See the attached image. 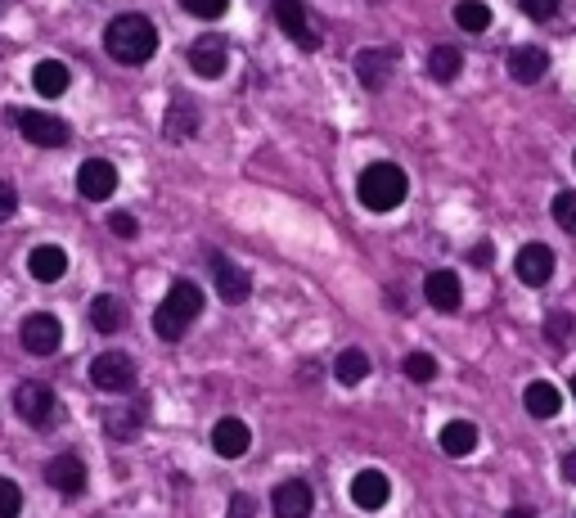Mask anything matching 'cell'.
Returning a JSON list of instances; mask_svg holds the SVG:
<instances>
[{"label":"cell","mask_w":576,"mask_h":518,"mask_svg":"<svg viewBox=\"0 0 576 518\" xmlns=\"http://www.w3.org/2000/svg\"><path fill=\"white\" fill-rule=\"evenodd\" d=\"M63 343V325L59 316H50V311H32V316L23 320V347L32 356H54Z\"/></svg>","instance_id":"8"},{"label":"cell","mask_w":576,"mask_h":518,"mask_svg":"<svg viewBox=\"0 0 576 518\" xmlns=\"http://www.w3.org/2000/svg\"><path fill=\"white\" fill-rule=\"evenodd\" d=\"M491 257H495V248H491V244L468 248V262H473V266H491Z\"/></svg>","instance_id":"38"},{"label":"cell","mask_w":576,"mask_h":518,"mask_svg":"<svg viewBox=\"0 0 576 518\" xmlns=\"http://www.w3.org/2000/svg\"><path fill=\"white\" fill-rule=\"evenodd\" d=\"M14 212H18V194L9 190L5 181H0V221H9V217H14Z\"/></svg>","instance_id":"37"},{"label":"cell","mask_w":576,"mask_h":518,"mask_svg":"<svg viewBox=\"0 0 576 518\" xmlns=\"http://www.w3.org/2000/svg\"><path fill=\"white\" fill-rule=\"evenodd\" d=\"M522 14H527V19H554L558 0H522Z\"/></svg>","instance_id":"36"},{"label":"cell","mask_w":576,"mask_h":518,"mask_svg":"<svg viewBox=\"0 0 576 518\" xmlns=\"http://www.w3.org/2000/svg\"><path fill=\"white\" fill-rule=\"evenodd\" d=\"M108 230H113L117 239H135L140 235V221H135L131 212H113V217H108Z\"/></svg>","instance_id":"35"},{"label":"cell","mask_w":576,"mask_h":518,"mask_svg":"<svg viewBox=\"0 0 576 518\" xmlns=\"http://www.w3.org/2000/svg\"><path fill=\"white\" fill-rule=\"evenodd\" d=\"M423 298L437 311H455L459 302H464V284H459L455 271H432L428 280H423Z\"/></svg>","instance_id":"17"},{"label":"cell","mask_w":576,"mask_h":518,"mask_svg":"<svg viewBox=\"0 0 576 518\" xmlns=\"http://www.w3.org/2000/svg\"><path fill=\"white\" fill-rule=\"evenodd\" d=\"M513 271H518V280L527 289H545L549 275H554V253L545 244H522L518 257H513Z\"/></svg>","instance_id":"9"},{"label":"cell","mask_w":576,"mask_h":518,"mask_svg":"<svg viewBox=\"0 0 576 518\" xmlns=\"http://www.w3.org/2000/svg\"><path fill=\"white\" fill-rule=\"evenodd\" d=\"M401 370H405V379H414V383H432V379H437V361H432L428 352H410Z\"/></svg>","instance_id":"30"},{"label":"cell","mask_w":576,"mask_h":518,"mask_svg":"<svg viewBox=\"0 0 576 518\" xmlns=\"http://www.w3.org/2000/svg\"><path fill=\"white\" fill-rule=\"evenodd\" d=\"M189 14H198V19H221L225 10H230V0H180Z\"/></svg>","instance_id":"34"},{"label":"cell","mask_w":576,"mask_h":518,"mask_svg":"<svg viewBox=\"0 0 576 518\" xmlns=\"http://www.w3.org/2000/svg\"><path fill=\"white\" fill-rule=\"evenodd\" d=\"M455 23L464 32H486V28H491V10H486L482 0H459V5H455Z\"/></svg>","instance_id":"28"},{"label":"cell","mask_w":576,"mask_h":518,"mask_svg":"<svg viewBox=\"0 0 576 518\" xmlns=\"http://www.w3.org/2000/svg\"><path fill=\"white\" fill-rule=\"evenodd\" d=\"M68 82H72V73L59 64V59H41V64L32 68V86L41 95H63V91H68Z\"/></svg>","instance_id":"26"},{"label":"cell","mask_w":576,"mask_h":518,"mask_svg":"<svg viewBox=\"0 0 576 518\" xmlns=\"http://www.w3.org/2000/svg\"><path fill=\"white\" fill-rule=\"evenodd\" d=\"M108 437H117V442H131V437H140V410H122V406H117V410H108Z\"/></svg>","instance_id":"29"},{"label":"cell","mask_w":576,"mask_h":518,"mask_svg":"<svg viewBox=\"0 0 576 518\" xmlns=\"http://www.w3.org/2000/svg\"><path fill=\"white\" fill-rule=\"evenodd\" d=\"M549 212H554V221L567 230V235H576V194H572V190L554 194V203H549Z\"/></svg>","instance_id":"31"},{"label":"cell","mask_w":576,"mask_h":518,"mask_svg":"<svg viewBox=\"0 0 576 518\" xmlns=\"http://www.w3.org/2000/svg\"><path fill=\"white\" fill-rule=\"evenodd\" d=\"M45 482H50L59 496H81L86 491V464H81V455H54L50 464H45Z\"/></svg>","instance_id":"12"},{"label":"cell","mask_w":576,"mask_h":518,"mask_svg":"<svg viewBox=\"0 0 576 518\" xmlns=\"http://www.w3.org/2000/svg\"><path fill=\"white\" fill-rule=\"evenodd\" d=\"M351 500H356L360 509H383L387 500H392V482H387V473L360 469L356 478H351Z\"/></svg>","instance_id":"15"},{"label":"cell","mask_w":576,"mask_h":518,"mask_svg":"<svg viewBox=\"0 0 576 518\" xmlns=\"http://www.w3.org/2000/svg\"><path fill=\"white\" fill-rule=\"evenodd\" d=\"M198 127H203V113H198V104L189 100V95H176V100L167 104V113H162V136L180 145V140H189Z\"/></svg>","instance_id":"13"},{"label":"cell","mask_w":576,"mask_h":518,"mask_svg":"<svg viewBox=\"0 0 576 518\" xmlns=\"http://www.w3.org/2000/svg\"><path fill=\"white\" fill-rule=\"evenodd\" d=\"M522 406H527L531 419H558L563 397H558V388L549 379H536V383H527V392H522Z\"/></svg>","instance_id":"19"},{"label":"cell","mask_w":576,"mask_h":518,"mask_svg":"<svg viewBox=\"0 0 576 518\" xmlns=\"http://www.w3.org/2000/svg\"><path fill=\"white\" fill-rule=\"evenodd\" d=\"M14 410H18V419H27L32 428H50L54 415H59V401H54V392L45 388V383H18Z\"/></svg>","instance_id":"6"},{"label":"cell","mask_w":576,"mask_h":518,"mask_svg":"<svg viewBox=\"0 0 576 518\" xmlns=\"http://www.w3.org/2000/svg\"><path fill=\"white\" fill-rule=\"evenodd\" d=\"M77 190L86 194L90 203L108 199V194L117 190V167L108 163V158H86V163L77 167Z\"/></svg>","instance_id":"11"},{"label":"cell","mask_w":576,"mask_h":518,"mask_svg":"<svg viewBox=\"0 0 576 518\" xmlns=\"http://www.w3.org/2000/svg\"><path fill=\"white\" fill-rule=\"evenodd\" d=\"M198 311H203V293H198V284H189V280L171 284V293L158 302V311H153V334L167 338V343H176V338H185V329L198 320Z\"/></svg>","instance_id":"2"},{"label":"cell","mask_w":576,"mask_h":518,"mask_svg":"<svg viewBox=\"0 0 576 518\" xmlns=\"http://www.w3.org/2000/svg\"><path fill=\"white\" fill-rule=\"evenodd\" d=\"M27 271H32V280L54 284V280H63V271H68V253H63L59 244H41V248H32V257H27Z\"/></svg>","instance_id":"18"},{"label":"cell","mask_w":576,"mask_h":518,"mask_svg":"<svg viewBox=\"0 0 576 518\" xmlns=\"http://www.w3.org/2000/svg\"><path fill=\"white\" fill-rule=\"evenodd\" d=\"M356 77L360 86H369V91H378V86H387V77H392V50H360L356 55Z\"/></svg>","instance_id":"20"},{"label":"cell","mask_w":576,"mask_h":518,"mask_svg":"<svg viewBox=\"0 0 576 518\" xmlns=\"http://www.w3.org/2000/svg\"><path fill=\"white\" fill-rule=\"evenodd\" d=\"M459 68H464V55H459L455 46H437L428 55V77H432V82H455Z\"/></svg>","instance_id":"27"},{"label":"cell","mask_w":576,"mask_h":518,"mask_svg":"<svg viewBox=\"0 0 576 518\" xmlns=\"http://www.w3.org/2000/svg\"><path fill=\"white\" fill-rule=\"evenodd\" d=\"M572 392H576V379H572Z\"/></svg>","instance_id":"42"},{"label":"cell","mask_w":576,"mask_h":518,"mask_svg":"<svg viewBox=\"0 0 576 518\" xmlns=\"http://www.w3.org/2000/svg\"><path fill=\"white\" fill-rule=\"evenodd\" d=\"M333 379L342 383V388H356V383L369 379V356L360 352V347H342V356L333 361Z\"/></svg>","instance_id":"25"},{"label":"cell","mask_w":576,"mask_h":518,"mask_svg":"<svg viewBox=\"0 0 576 518\" xmlns=\"http://www.w3.org/2000/svg\"><path fill=\"white\" fill-rule=\"evenodd\" d=\"M90 325H95L99 334H117V329L126 325L122 298H113V293H99V298L90 302Z\"/></svg>","instance_id":"24"},{"label":"cell","mask_w":576,"mask_h":518,"mask_svg":"<svg viewBox=\"0 0 576 518\" xmlns=\"http://www.w3.org/2000/svg\"><path fill=\"white\" fill-rule=\"evenodd\" d=\"M212 266H216V293H221L225 302H243L252 293V280L243 266L225 262V257H212Z\"/></svg>","instance_id":"21"},{"label":"cell","mask_w":576,"mask_h":518,"mask_svg":"<svg viewBox=\"0 0 576 518\" xmlns=\"http://www.w3.org/2000/svg\"><path fill=\"white\" fill-rule=\"evenodd\" d=\"M90 383L99 392H131L135 388V361L126 352H99L90 361Z\"/></svg>","instance_id":"5"},{"label":"cell","mask_w":576,"mask_h":518,"mask_svg":"<svg viewBox=\"0 0 576 518\" xmlns=\"http://www.w3.org/2000/svg\"><path fill=\"white\" fill-rule=\"evenodd\" d=\"M14 127L23 131V136L32 140V145H41V149H59V145H68V122L50 118V113L18 109V113H14Z\"/></svg>","instance_id":"7"},{"label":"cell","mask_w":576,"mask_h":518,"mask_svg":"<svg viewBox=\"0 0 576 518\" xmlns=\"http://www.w3.org/2000/svg\"><path fill=\"white\" fill-rule=\"evenodd\" d=\"M545 68H549V59H545V50L540 46H518L509 55V77L513 82H540V77H545Z\"/></svg>","instance_id":"22"},{"label":"cell","mask_w":576,"mask_h":518,"mask_svg":"<svg viewBox=\"0 0 576 518\" xmlns=\"http://www.w3.org/2000/svg\"><path fill=\"white\" fill-rule=\"evenodd\" d=\"M437 442L450 460H464V455H473V446H477V428L468 424V419H450V424L437 433Z\"/></svg>","instance_id":"23"},{"label":"cell","mask_w":576,"mask_h":518,"mask_svg":"<svg viewBox=\"0 0 576 518\" xmlns=\"http://www.w3.org/2000/svg\"><path fill=\"white\" fill-rule=\"evenodd\" d=\"M567 334H572V316H567V311H554V316L545 320V338H549L554 347H563Z\"/></svg>","instance_id":"33"},{"label":"cell","mask_w":576,"mask_h":518,"mask_svg":"<svg viewBox=\"0 0 576 518\" xmlns=\"http://www.w3.org/2000/svg\"><path fill=\"white\" fill-rule=\"evenodd\" d=\"M230 518H252V500H248V496L234 500V505H230Z\"/></svg>","instance_id":"39"},{"label":"cell","mask_w":576,"mask_h":518,"mask_svg":"<svg viewBox=\"0 0 576 518\" xmlns=\"http://www.w3.org/2000/svg\"><path fill=\"white\" fill-rule=\"evenodd\" d=\"M270 509H275V518H306L315 509V491L311 482L302 478H288L275 487V496H270Z\"/></svg>","instance_id":"10"},{"label":"cell","mask_w":576,"mask_h":518,"mask_svg":"<svg viewBox=\"0 0 576 518\" xmlns=\"http://www.w3.org/2000/svg\"><path fill=\"white\" fill-rule=\"evenodd\" d=\"M225 59H230V46H225L221 37H198L194 46H189V68H194L198 77H221Z\"/></svg>","instance_id":"16"},{"label":"cell","mask_w":576,"mask_h":518,"mask_svg":"<svg viewBox=\"0 0 576 518\" xmlns=\"http://www.w3.org/2000/svg\"><path fill=\"white\" fill-rule=\"evenodd\" d=\"M104 50L117 59V64H149L153 50H158V28H153L144 14H117L104 32Z\"/></svg>","instance_id":"1"},{"label":"cell","mask_w":576,"mask_h":518,"mask_svg":"<svg viewBox=\"0 0 576 518\" xmlns=\"http://www.w3.org/2000/svg\"><path fill=\"white\" fill-rule=\"evenodd\" d=\"M504 518H536V509H527V505H513Z\"/></svg>","instance_id":"41"},{"label":"cell","mask_w":576,"mask_h":518,"mask_svg":"<svg viewBox=\"0 0 576 518\" xmlns=\"http://www.w3.org/2000/svg\"><path fill=\"white\" fill-rule=\"evenodd\" d=\"M18 509H23V491H18V482L0 478V518H18Z\"/></svg>","instance_id":"32"},{"label":"cell","mask_w":576,"mask_h":518,"mask_svg":"<svg viewBox=\"0 0 576 518\" xmlns=\"http://www.w3.org/2000/svg\"><path fill=\"white\" fill-rule=\"evenodd\" d=\"M212 446H216V455H221V460H239V455H248V446H252L248 424H243V419H234V415L216 419V428H212Z\"/></svg>","instance_id":"14"},{"label":"cell","mask_w":576,"mask_h":518,"mask_svg":"<svg viewBox=\"0 0 576 518\" xmlns=\"http://www.w3.org/2000/svg\"><path fill=\"white\" fill-rule=\"evenodd\" d=\"M270 14H275L279 32H284L293 46L302 50H320V32L311 28V14L302 10V0H270Z\"/></svg>","instance_id":"4"},{"label":"cell","mask_w":576,"mask_h":518,"mask_svg":"<svg viewBox=\"0 0 576 518\" xmlns=\"http://www.w3.org/2000/svg\"><path fill=\"white\" fill-rule=\"evenodd\" d=\"M405 190H410V181H405V172L396 163L365 167L360 181H356V194H360V203H365L369 212H396L405 203Z\"/></svg>","instance_id":"3"},{"label":"cell","mask_w":576,"mask_h":518,"mask_svg":"<svg viewBox=\"0 0 576 518\" xmlns=\"http://www.w3.org/2000/svg\"><path fill=\"white\" fill-rule=\"evenodd\" d=\"M563 478H567V482H576V451H567V455H563Z\"/></svg>","instance_id":"40"}]
</instances>
